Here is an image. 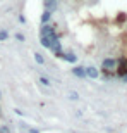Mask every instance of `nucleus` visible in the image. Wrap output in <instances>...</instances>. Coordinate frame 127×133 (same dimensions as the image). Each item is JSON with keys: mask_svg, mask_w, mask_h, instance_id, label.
Segmentation results:
<instances>
[{"mask_svg": "<svg viewBox=\"0 0 127 133\" xmlns=\"http://www.w3.org/2000/svg\"><path fill=\"white\" fill-rule=\"evenodd\" d=\"M55 40H59L55 30L52 28V26H48V24H43V28H41V31H39V42H41V45L46 47V49H50V45L53 43Z\"/></svg>", "mask_w": 127, "mask_h": 133, "instance_id": "f257e3e1", "label": "nucleus"}, {"mask_svg": "<svg viewBox=\"0 0 127 133\" xmlns=\"http://www.w3.org/2000/svg\"><path fill=\"white\" fill-rule=\"evenodd\" d=\"M101 69L105 71V73H112V71H115V69H117V61L112 59V57L105 59L101 62Z\"/></svg>", "mask_w": 127, "mask_h": 133, "instance_id": "f03ea898", "label": "nucleus"}, {"mask_svg": "<svg viewBox=\"0 0 127 133\" xmlns=\"http://www.w3.org/2000/svg\"><path fill=\"white\" fill-rule=\"evenodd\" d=\"M117 74L122 78L124 74H127V57H122V59H118L117 61Z\"/></svg>", "mask_w": 127, "mask_h": 133, "instance_id": "7ed1b4c3", "label": "nucleus"}, {"mask_svg": "<svg viewBox=\"0 0 127 133\" xmlns=\"http://www.w3.org/2000/svg\"><path fill=\"white\" fill-rule=\"evenodd\" d=\"M84 71H86V76H89V78H93V79H96V78H98V74H100L96 68H86Z\"/></svg>", "mask_w": 127, "mask_h": 133, "instance_id": "20e7f679", "label": "nucleus"}, {"mask_svg": "<svg viewBox=\"0 0 127 133\" xmlns=\"http://www.w3.org/2000/svg\"><path fill=\"white\" fill-rule=\"evenodd\" d=\"M72 73L76 74L77 78H84V76H86V71H84V68H74Z\"/></svg>", "mask_w": 127, "mask_h": 133, "instance_id": "39448f33", "label": "nucleus"}, {"mask_svg": "<svg viewBox=\"0 0 127 133\" xmlns=\"http://www.w3.org/2000/svg\"><path fill=\"white\" fill-rule=\"evenodd\" d=\"M45 7L46 10H53L57 7V0H45Z\"/></svg>", "mask_w": 127, "mask_h": 133, "instance_id": "423d86ee", "label": "nucleus"}, {"mask_svg": "<svg viewBox=\"0 0 127 133\" xmlns=\"http://www.w3.org/2000/svg\"><path fill=\"white\" fill-rule=\"evenodd\" d=\"M62 59H65L67 62H72V64H74V62L77 61V57H76L74 54H62Z\"/></svg>", "mask_w": 127, "mask_h": 133, "instance_id": "0eeeda50", "label": "nucleus"}, {"mask_svg": "<svg viewBox=\"0 0 127 133\" xmlns=\"http://www.w3.org/2000/svg\"><path fill=\"white\" fill-rule=\"evenodd\" d=\"M48 21H50V10H45L43 16H41V23H45V24H46Z\"/></svg>", "mask_w": 127, "mask_h": 133, "instance_id": "6e6552de", "label": "nucleus"}, {"mask_svg": "<svg viewBox=\"0 0 127 133\" xmlns=\"http://www.w3.org/2000/svg\"><path fill=\"white\" fill-rule=\"evenodd\" d=\"M34 61H36L38 64H45V59H43V55H41V54H34Z\"/></svg>", "mask_w": 127, "mask_h": 133, "instance_id": "1a4fd4ad", "label": "nucleus"}, {"mask_svg": "<svg viewBox=\"0 0 127 133\" xmlns=\"http://www.w3.org/2000/svg\"><path fill=\"white\" fill-rule=\"evenodd\" d=\"M39 81H41L43 85H46V87H48V85H52V83H50V79H48V78H43V76L39 78Z\"/></svg>", "mask_w": 127, "mask_h": 133, "instance_id": "9d476101", "label": "nucleus"}, {"mask_svg": "<svg viewBox=\"0 0 127 133\" xmlns=\"http://www.w3.org/2000/svg\"><path fill=\"white\" fill-rule=\"evenodd\" d=\"M69 97H70L72 100H77V99H79V95L76 94V92H70V94H69Z\"/></svg>", "mask_w": 127, "mask_h": 133, "instance_id": "9b49d317", "label": "nucleus"}, {"mask_svg": "<svg viewBox=\"0 0 127 133\" xmlns=\"http://www.w3.org/2000/svg\"><path fill=\"white\" fill-rule=\"evenodd\" d=\"M0 40H7V31H0Z\"/></svg>", "mask_w": 127, "mask_h": 133, "instance_id": "f8f14e48", "label": "nucleus"}, {"mask_svg": "<svg viewBox=\"0 0 127 133\" xmlns=\"http://www.w3.org/2000/svg\"><path fill=\"white\" fill-rule=\"evenodd\" d=\"M29 133H39L38 130H34V128H29Z\"/></svg>", "mask_w": 127, "mask_h": 133, "instance_id": "ddd939ff", "label": "nucleus"}, {"mask_svg": "<svg viewBox=\"0 0 127 133\" xmlns=\"http://www.w3.org/2000/svg\"><path fill=\"white\" fill-rule=\"evenodd\" d=\"M122 81H124V83H127V74H124V76H122Z\"/></svg>", "mask_w": 127, "mask_h": 133, "instance_id": "4468645a", "label": "nucleus"}]
</instances>
